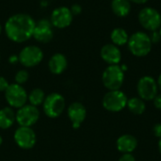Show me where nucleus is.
Returning <instances> with one entry per match:
<instances>
[{
	"label": "nucleus",
	"instance_id": "1",
	"mask_svg": "<svg viewBox=\"0 0 161 161\" xmlns=\"http://www.w3.org/2000/svg\"><path fill=\"white\" fill-rule=\"evenodd\" d=\"M36 25L34 19L26 13H17L10 16L5 24L8 38L14 42H25L33 36Z\"/></svg>",
	"mask_w": 161,
	"mask_h": 161
},
{
	"label": "nucleus",
	"instance_id": "2",
	"mask_svg": "<svg viewBox=\"0 0 161 161\" xmlns=\"http://www.w3.org/2000/svg\"><path fill=\"white\" fill-rule=\"evenodd\" d=\"M152 42L150 36L145 32L138 31L129 36L127 46L128 50L135 57L142 58L147 56L152 50Z\"/></svg>",
	"mask_w": 161,
	"mask_h": 161
},
{
	"label": "nucleus",
	"instance_id": "3",
	"mask_svg": "<svg viewBox=\"0 0 161 161\" xmlns=\"http://www.w3.org/2000/svg\"><path fill=\"white\" fill-rule=\"evenodd\" d=\"M125 81V72L121 66L108 65L102 75V82L108 91L120 90Z\"/></svg>",
	"mask_w": 161,
	"mask_h": 161
},
{
	"label": "nucleus",
	"instance_id": "4",
	"mask_svg": "<svg viewBox=\"0 0 161 161\" xmlns=\"http://www.w3.org/2000/svg\"><path fill=\"white\" fill-rule=\"evenodd\" d=\"M127 100V96L121 90L108 91L103 97L102 105L108 111L120 112L126 107Z\"/></svg>",
	"mask_w": 161,
	"mask_h": 161
},
{
	"label": "nucleus",
	"instance_id": "5",
	"mask_svg": "<svg viewBox=\"0 0 161 161\" xmlns=\"http://www.w3.org/2000/svg\"><path fill=\"white\" fill-rule=\"evenodd\" d=\"M43 111L49 118H58L63 112L66 103L64 97L58 92H52L45 96L43 101Z\"/></svg>",
	"mask_w": 161,
	"mask_h": 161
},
{
	"label": "nucleus",
	"instance_id": "6",
	"mask_svg": "<svg viewBox=\"0 0 161 161\" xmlns=\"http://www.w3.org/2000/svg\"><path fill=\"white\" fill-rule=\"evenodd\" d=\"M138 18L141 25L148 31H157L160 28L161 14L154 8H142L139 12Z\"/></svg>",
	"mask_w": 161,
	"mask_h": 161
},
{
	"label": "nucleus",
	"instance_id": "7",
	"mask_svg": "<svg viewBox=\"0 0 161 161\" xmlns=\"http://www.w3.org/2000/svg\"><path fill=\"white\" fill-rule=\"evenodd\" d=\"M19 62L27 68L35 67L39 65L42 58L43 53L42 50L36 45H27L24 47L18 55Z\"/></svg>",
	"mask_w": 161,
	"mask_h": 161
},
{
	"label": "nucleus",
	"instance_id": "8",
	"mask_svg": "<svg viewBox=\"0 0 161 161\" xmlns=\"http://www.w3.org/2000/svg\"><path fill=\"white\" fill-rule=\"evenodd\" d=\"M27 92L19 84H10L5 92V98L10 108H20L25 105L27 101Z\"/></svg>",
	"mask_w": 161,
	"mask_h": 161
},
{
	"label": "nucleus",
	"instance_id": "9",
	"mask_svg": "<svg viewBox=\"0 0 161 161\" xmlns=\"http://www.w3.org/2000/svg\"><path fill=\"white\" fill-rule=\"evenodd\" d=\"M137 92L140 96L144 101H152L158 95V86L157 80L150 75H144L138 81Z\"/></svg>",
	"mask_w": 161,
	"mask_h": 161
},
{
	"label": "nucleus",
	"instance_id": "10",
	"mask_svg": "<svg viewBox=\"0 0 161 161\" xmlns=\"http://www.w3.org/2000/svg\"><path fill=\"white\" fill-rule=\"evenodd\" d=\"M16 122L20 126H27L31 127L35 125L40 118V111L37 107L32 105H25L22 108H18L15 113Z\"/></svg>",
	"mask_w": 161,
	"mask_h": 161
},
{
	"label": "nucleus",
	"instance_id": "11",
	"mask_svg": "<svg viewBox=\"0 0 161 161\" xmlns=\"http://www.w3.org/2000/svg\"><path fill=\"white\" fill-rule=\"evenodd\" d=\"M14 141L16 144L25 150L31 149L36 144V134L31 127L20 126L14 133Z\"/></svg>",
	"mask_w": 161,
	"mask_h": 161
},
{
	"label": "nucleus",
	"instance_id": "12",
	"mask_svg": "<svg viewBox=\"0 0 161 161\" xmlns=\"http://www.w3.org/2000/svg\"><path fill=\"white\" fill-rule=\"evenodd\" d=\"M73 13L67 7H58L52 11L50 22L53 26L57 28L68 27L73 22Z\"/></svg>",
	"mask_w": 161,
	"mask_h": 161
},
{
	"label": "nucleus",
	"instance_id": "13",
	"mask_svg": "<svg viewBox=\"0 0 161 161\" xmlns=\"http://www.w3.org/2000/svg\"><path fill=\"white\" fill-rule=\"evenodd\" d=\"M32 37L37 42L42 43L49 42L54 37L53 25L51 22L46 19H42L38 23H36Z\"/></svg>",
	"mask_w": 161,
	"mask_h": 161
},
{
	"label": "nucleus",
	"instance_id": "14",
	"mask_svg": "<svg viewBox=\"0 0 161 161\" xmlns=\"http://www.w3.org/2000/svg\"><path fill=\"white\" fill-rule=\"evenodd\" d=\"M87 116V110L83 104L79 102L72 103L68 108V117L72 123L74 128L80 127L81 124L85 121Z\"/></svg>",
	"mask_w": 161,
	"mask_h": 161
},
{
	"label": "nucleus",
	"instance_id": "15",
	"mask_svg": "<svg viewBox=\"0 0 161 161\" xmlns=\"http://www.w3.org/2000/svg\"><path fill=\"white\" fill-rule=\"evenodd\" d=\"M102 59L108 65H118L122 59V53L120 48L113 43L105 44L100 51Z\"/></svg>",
	"mask_w": 161,
	"mask_h": 161
},
{
	"label": "nucleus",
	"instance_id": "16",
	"mask_svg": "<svg viewBox=\"0 0 161 161\" xmlns=\"http://www.w3.org/2000/svg\"><path fill=\"white\" fill-rule=\"evenodd\" d=\"M138 146V140L129 134H125L120 136L116 142V147L119 152L123 154L132 153L136 150Z\"/></svg>",
	"mask_w": 161,
	"mask_h": 161
},
{
	"label": "nucleus",
	"instance_id": "17",
	"mask_svg": "<svg viewBox=\"0 0 161 161\" xmlns=\"http://www.w3.org/2000/svg\"><path fill=\"white\" fill-rule=\"evenodd\" d=\"M67 65H68V62H67L66 57L60 53H57V54L53 55L50 58L49 62H48L49 70L54 75L62 74L66 70Z\"/></svg>",
	"mask_w": 161,
	"mask_h": 161
},
{
	"label": "nucleus",
	"instance_id": "18",
	"mask_svg": "<svg viewBox=\"0 0 161 161\" xmlns=\"http://www.w3.org/2000/svg\"><path fill=\"white\" fill-rule=\"evenodd\" d=\"M16 121L14 110L10 107H6L0 109V128L8 129L11 127Z\"/></svg>",
	"mask_w": 161,
	"mask_h": 161
},
{
	"label": "nucleus",
	"instance_id": "19",
	"mask_svg": "<svg viewBox=\"0 0 161 161\" xmlns=\"http://www.w3.org/2000/svg\"><path fill=\"white\" fill-rule=\"evenodd\" d=\"M111 9L118 17H126L131 11V2L129 0H112Z\"/></svg>",
	"mask_w": 161,
	"mask_h": 161
},
{
	"label": "nucleus",
	"instance_id": "20",
	"mask_svg": "<svg viewBox=\"0 0 161 161\" xmlns=\"http://www.w3.org/2000/svg\"><path fill=\"white\" fill-rule=\"evenodd\" d=\"M126 107L128 108L129 111L135 115H142L144 113L146 109L145 101L140 97H132L128 99Z\"/></svg>",
	"mask_w": 161,
	"mask_h": 161
},
{
	"label": "nucleus",
	"instance_id": "21",
	"mask_svg": "<svg viewBox=\"0 0 161 161\" xmlns=\"http://www.w3.org/2000/svg\"><path fill=\"white\" fill-rule=\"evenodd\" d=\"M110 39H111L112 43L119 47V46H123L125 44H127L129 36L124 28L116 27L111 31Z\"/></svg>",
	"mask_w": 161,
	"mask_h": 161
},
{
	"label": "nucleus",
	"instance_id": "22",
	"mask_svg": "<svg viewBox=\"0 0 161 161\" xmlns=\"http://www.w3.org/2000/svg\"><path fill=\"white\" fill-rule=\"evenodd\" d=\"M45 99V93L42 89H34L30 92V93L27 96V100L29 101L30 105L38 107L42 104H43V101Z\"/></svg>",
	"mask_w": 161,
	"mask_h": 161
},
{
	"label": "nucleus",
	"instance_id": "23",
	"mask_svg": "<svg viewBox=\"0 0 161 161\" xmlns=\"http://www.w3.org/2000/svg\"><path fill=\"white\" fill-rule=\"evenodd\" d=\"M28 77H29V75L26 70H20L16 73L14 78H15L16 84L23 85L28 80Z\"/></svg>",
	"mask_w": 161,
	"mask_h": 161
},
{
	"label": "nucleus",
	"instance_id": "24",
	"mask_svg": "<svg viewBox=\"0 0 161 161\" xmlns=\"http://www.w3.org/2000/svg\"><path fill=\"white\" fill-rule=\"evenodd\" d=\"M150 39H151V42L152 43H158L161 40V36L159 34V32L157 30V31H152V34L150 36Z\"/></svg>",
	"mask_w": 161,
	"mask_h": 161
},
{
	"label": "nucleus",
	"instance_id": "25",
	"mask_svg": "<svg viewBox=\"0 0 161 161\" xmlns=\"http://www.w3.org/2000/svg\"><path fill=\"white\" fill-rule=\"evenodd\" d=\"M9 86L8 80L4 76H0V92H6L8 87Z\"/></svg>",
	"mask_w": 161,
	"mask_h": 161
},
{
	"label": "nucleus",
	"instance_id": "26",
	"mask_svg": "<svg viewBox=\"0 0 161 161\" xmlns=\"http://www.w3.org/2000/svg\"><path fill=\"white\" fill-rule=\"evenodd\" d=\"M119 161H136V158L132 155V153H127V154H123L119 158Z\"/></svg>",
	"mask_w": 161,
	"mask_h": 161
},
{
	"label": "nucleus",
	"instance_id": "27",
	"mask_svg": "<svg viewBox=\"0 0 161 161\" xmlns=\"http://www.w3.org/2000/svg\"><path fill=\"white\" fill-rule=\"evenodd\" d=\"M153 133H154L155 137H157L158 139H161V123H158L154 125Z\"/></svg>",
	"mask_w": 161,
	"mask_h": 161
},
{
	"label": "nucleus",
	"instance_id": "28",
	"mask_svg": "<svg viewBox=\"0 0 161 161\" xmlns=\"http://www.w3.org/2000/svg\"><path fill=\"white\" fill-rule=\"evenodd\" d=\"M70 9H71V11H72L73 15H78V14H80L81 11H82V8H81V6L78 5V4L73 5L72 8H71Z\"/></svg>",
	"mask_w": 161,
	"mask_h": 161
},
{
	"label": "nucleus",
	"instance_id": "29",
	"mask_svg": "<svg viewBox=\"0 0 161 161\" xmlns=\"http://www.w3.org/2000/svg\"><path fill=\"white\" fill-rule=\"evenodd\" d=\"M153 101H154V106L156 107V108L161 111V94H158L154 98Z\"/></svg>",
	"mask_w": 161,
	"mask_h": 161
},
{
	"label": "nucleus",
	"instance_id": "30",
	"mask_svg": "<svg viewBox=\"0 0 161 161\" xmlns=\"http://www.w3.org/2000/svg\"><path fill=\"white\" fill-rule=\"evenodd\" d=\"M130 2L132 3H135V4H140V5H143L145 3H147L149 0H129Z\"/></svg>",
	"mask_w": 161,
	"mask_h": 161
},
{
	"label": "nucleus",
	"instance_id": "31",
	"mask_svg": "<svg viewBox=\"0 0 161 161\" xmlns=\"http://www.w3.org/2000/svg\"><path fill=\"white\" fill-rule=\"evenodd\" d=\"M17 61H19V58H18V56H11L10 58H9V62L10 63H15V62H17Z\"/></svg>",
	"mask_w": 161,
	"mask_h": 161
},
{
	"label": "nucleus",
	"instance_id": "32",
	"mask_svg": "<svg viewBox=\"0 0 161 161\" xmlns=\"http://www.w3.org/2000/svg\"><path fill=\"white\" fill-rule=\"evenodd\" d=\"M158 90H160L161 91V74L159 75V76H158Z\"/></svg>",
	"mask_w": 161,
	"mask_h": 161
},
{
	"label": "nucleus",
	"instance_id": "33",
	"mask_svg": "<svg viewBox=\"0 0 161 161\" xmlns=\"http://www.w3.org/2000/svg\"><path fill=\"white\" fill-rule=\"evenodd\" d=\"M158 150H159V153L161 154V139H159V141H158Z\"/></svg>",
	"mask_w": 161,
	"mask_h": 161
},
{
	"label": "nucleus",
	"instance_id": "34",
	"mask_svg": "<svg viewBox=\"0 0 161 161\" xmlns=\"http://www.w3.org/2000/svg\"><path fill=\"white\" fill-rule=\"evenodd\" d=\"M2 142H3V139H2V136L0 135V145L2 144Z\"/></svg>",
	"mask_w": 161,
	"mask_h": 161
},
{
	"label": "nucleus",
	"instance_id": "35",
	"mask_svg": "<svg viewBox=\"0 0 161 161\" xmlns=\"http://www.w3.org/2000/svg\"><path fill=\"white\" fill-rule=\"evenodd\" d=\"M1 32H2V26H1V25H0V34H1Z\"/></svg>",
	"mask_w": 161,
	"mask_h": 161
},
{
	"label": "nucleus",
	"instance_id": "36",
	"mask_svg": "<svg viewBox=\"0 0 161 161\" xmlns=\"http://www.w3.org/2000/svg\"><path fill=\"white\" fill-rule=\"evenodd\" d=\"M158 32H159V34H160V36H161V26H160V28L158 29Z\"/></svg>",
	"mask_w": 161,
	"mask_h": 161
}]
</instances>
